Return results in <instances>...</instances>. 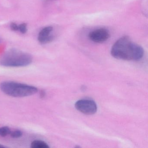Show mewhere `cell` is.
Returning a JSON list of instances; mask_svg holds the SVG:
<instances>
[{
  "label": "cell",
  "mask_w": 148,
  "mask_h": 148,
  "mask_svg": "<svg viewBox=\"0 0 148 148\" xmlns=\"http://www.w3.org/2000/svg\"><path fill=\"white\" fill-rule=\"evenodd\" d=\"M143 49L128 36L118 40L112 47L111 53L115 58L124 60H139L143 57Z\"/></svg>",
  "instance_id": "6da1fadb"
},
{
  "label": "cell",
  "mask_w": 148,
  "mask_h": 148,
  "mask_svg": "<svg viewBox=\"0 0 148 148\" xmlns=\"http://www.w3.org/2000/svg\"><path fill=\"white\" fill-rule=\"evenodd\" d=\"M33 58L27 53L15 49H10L1 58L0 64L6 67H23L32 64Z\"/></svg>",
  "instance_id": "7a4b0ae2"
},
{
  "label": "cell",
  "mask_w": 148,
  "mask_h": 148,
  "mask_svg": "<svg viewBox=\"0 0 148 148\" xmlns=\"http://www.w3.org/2000/svg\"><path fill=\"white\" fill-rule=\"evenodd\" d=\"M0 89L6 95L14 97H24L36 94L37 87L13 81H4L0 84Z\"/></svg>",
  "instance_id": "3957f363"
},
{
  "label": "cell",
  "mask_w": 148,
  "mask_h": 148,
  "mask_svg": "<svg viewBox=\"0 0 148 148\" xmlns=\"http://www.w3.org/2000/svg\"><path fill=\"white\" fill-rule=\"evenodd\" d=\"M76 109L82 113L86 115H92L97 111V106L93 100L89 99H82L76 102Z\"/></svg>",
  "instance_id": "277c9868"
},
{
  "label": "cell",
  "mask_w": 148,
  "mask_h": 148,
  "mask_svg": "<svg viewBox=\"0 0 148 148\" xmlns=\"http://www.w3.org/2000/svg\"><path fill=\"white\" fill-rule=\"evenodd\" d=\"M110 37V33L105 28H100L92 31L89 34L90 40L97 43L105 42Z\"/></svg>",
  "instance_id": "5b68a950"
},
{
  "label": "cell",
  "mask_w": 148,
  "mask_h": 148,
  "mask_svg": "<svg viewBox=\"0 0 148 148\" xmlns=\"http://www.w3.org/2000/svg\"><path fill=\"white\" fill-rule=\"evenodd\" d=\"M53 30L51 26L46 27L40 32L38 40L42 44H46L51 42L54 39V37L51 34Z\"/></svg>",
  "instance_id": "8992f818"
},
{
  "label": "cell",
  "mask_w": 148,
  "mask_h": 148,
  "mask_svg": "<svg viewBox=\"0 0 148 148\" xmlns=\"http://www.w3.org/2000/svg\"><path fill=\"white\" fill-rule=\"evenodd\" d=\"M32 148H50L48 145L45 142L41 140H34L32 142L31 145Z\"/></svg>",
  "instance_id": "52a82bcc"
},
{
  "label": "cell",
  "mask_w": 148,
  "mask_h": 148,
  "mask_svg": "<svg viewBox=\"0 0 148 148\" xmlns=\"http://www.w3.org/2000/svg\"><path fill=\"white\" fill-rule=\"evenodd\" d=\"M11 131L8 126H3L0 128V136L2 137H5L9 135Z\"/></svg>",
  "instance_id": "ba28073f"
},
{
  "label": "cell",
  "mask_w": 148,
  "mask_h": 148,
  "mask_svg": "<svg viewBox=\"0 0 148 148\" xmlns=\"http://www.w3.org/2000/svg\"><path fill=\"white\" fill-rule=\"evenodd\" d=\"M10 134L13 138H18L22 136L23 132L20 130H15L13 131H11Z\"/></svg>",
  "instance_id": "9c48e42d"
},
{
  "label": "cell",
  "mask_w": 148,
  "mask_h": 148,
  "mask_svg": "<svg viewBox=\"0 0 148 148\" xmlns=\"http://www.w3.org/2000/svg\"><path fill=\"white\" fill-rule=\"evenodd\" d=\"M18 31L22 34H25L27 32V25L25 23L21 24L18 25Z\"/></svg>",
  "instance_id": "30bf717a"
},
{
  "label": "cell",
  "mask_w": 148,
  "mask_h": 148,
  "mask_svg": "<svg viewBox=\"0 0 148 148\" xmlns=\"http://www.w3.org/2000/svg\"><path fill=\"white\" fill-rule=\"evenodd\" d=\"M11 29L14 31H18V25L14 23H12L10 25Z\"/></svg>",
  "instance_id": "8fae6325"
},
{
  "label": "cell",
  "mask_w": 148,
  "mask_h": 148,
  "mask_svg": "<svg viewBox=\"0 0 148 148\" xmlns=\"http://www.w3.org/2000/svg\"><path fill=\"white\" fill-rule=\"evenodd\" d=\"M46 96V92H45L44 90H41L40 92V97L41 98H44Z\"/></svg>",
  "instance_id": "7c38bea8"
},
{
  "label": "cell",
  "mask_w": 148,
  "mask_h": 148,
  "mask_svg": "<svg viewBox=\"0 0 148 148\" xmlns=\"http://www.w3.org/2000/svg\"><path fill=\"white\" fill-rule=\"evenodd\" d=\"M5 146H4V145H2L0 144V148H5Z\"/></svg>",
  "instance_id": "4fadbf2b"
}]
</instances>
